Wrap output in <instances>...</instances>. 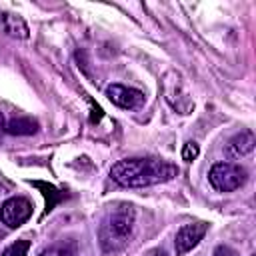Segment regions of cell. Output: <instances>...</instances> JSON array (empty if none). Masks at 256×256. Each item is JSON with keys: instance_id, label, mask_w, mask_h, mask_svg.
<instances>
[{"instance_id": "6da1fadb", "label": "cell", "mask_w": 256, "mask_h": 256, "mask_svg": "<svg viewBox=\"0 0 256 256\" xmlns=\"http://www.w3.org/2000/svg\"><path fill=\"white\" fill-rule=\"evenodd\" d=\"M178 168L158 158H126L110 168V178L126 188H144L172 180Z\"/></svg>"}, {"instance_id": "7a4b0ae2", "label": "cell", "mask_w": 256, "mask_h": 256, "mask_svg": "<svg viewBox=\"0 0 256 256\" xmlns=\"http://www.w3.org/2000/svg\"><path fill=\"white\" fill-rule=\"evenodd\" d=\"M134 220L136 214L130 204H118L104 216L98 230V238L106 254H114L128 244L134 230Z\"/></svg>"}, {"instance_id": "3957f363", "label": "cell", "mask_w": 256, "mask_h": 256, "mask_svg": "<svg viewBox=\"0 0 256 256\" xmlns=\"http://www.w3.org/2000/svg\"><path fill=\"white\" fill-rule=\"evenodd\" d=\"M208 180L218 192H234L244 186V182L248 180V172L236 162H216L208 172Z\"/></svg>"}, {"instance_id": "277c9868", "label": "cell", "mask_w": 256, "mask_h": 256, "mask_svg": "<svg viewBox=\"0 0 256 256\" xmlns=\"http://www.w3.org/2000/svg\"><path fill=\"white\" fill-rule=\"evenodd\" d=\"M32 202L24 196H12L0 206V220L8 228H18L22 226L30 216H32Z\"/></svg>"}, {"instance_id": "5b68a950", "label": "cell", "mask_w": 256, "mask_h": 256, "mask_svg": "<svg viewBox=\"0 0 256 256\" xmlns=\"http://www.w3.org/2000/svg\"><path fill=\"white\" fill-rule=\"evenodd\" d=\"M206 232H208V224L206 222H190V224L180 226V230L176 232V238H174L176 254L182 256V254L190 252L192 248H196Z\"/></svg>"}, {"instance_id": "8992f818", "label": "cell", "mask_w": 256, "mask_h": 256, "mask_svg": "<svg viewBox=\"0 0 256 256\" xmlns=\"http://www.w3.org/2000/svg\"><path fill=\"white\" fill-rule=\"evenodd\" d=\"M106 96L114 106L124 108V110H134L144 104V92H140L138 88L124 86V84H110L106 88Z\"/></svg>"}, {"instance_id": "52a82bcc", "label": "cell", "mask_w": 256, "mask_h": 256, "mask_svg": "<svg viewBox=\"0 0 256 256\" xmlns=\"http://www.w3.org/2000/svg\"><path fill=\"white\" fill-rule=\"evenodd\" d=\"M254 144H256L254 132L252 130H242L240 134H236L228 140V144L224 148V154L230 160H238V158H244L246 154H250L254 150Z\"/></svg>"}, {"instance_id": "ba28073f", "label": "cell", "mask_w": 256, "mask_h": 256, "mask_svg": "<svg viewBox=\"0 0 256 256\" xmlns=\"http://www.w3.org/2000/svg\"><path fill=\"white\" fill-rule=\"evenodd\" d=\"M0 30L8 36L20 38V40H26L30 36V30H28L26 22L18 14H12V12L2 10V8H0Z\"/></svg>"}, {"instance_id": "9c48e42d", "label": "cell", "mask_w": 256, "mask_h": 256, "mask_svg": "<svg viewBox=\"0 0 256 256\" xmlns=\"http://www.w3.org/2000/svg\"><path fill=\"white\" fill-rule=\"evenodd\" d=\"M38 130V122L32 118H14L6 124L8 134H18V136H28Z\"/></svg>"}, {"instance_id": "30bf717a", "label": "cell", "mask_w": 256, "mask_h": 256, "mask_svg": "<svg viewBox=\"0 0 256 256\" xmlns=\"http://www.w3.org/2000/svg\"><path fill=\"white\" fill-rule=\"evenodd\" d=\"M30 184L32 186H36V188H40L42 190V194H44V198H46V210H44V214H48L54 206H56V202H60L62 198H64V194L62 192H58L52 184H46V182H38V180H30Z\"/></svg>"}, {"instance_id": "8fae6325", "label": "cell", "mask_w": 256, "mask_h": 256, "mask_svg": "<svg viewBox=\"0 0 256 256\" xmlns=\"http://www.w3.org/2000/svg\"><path fill=\"white\" fill-rule=\"evenodd\" d=\"M38 256H74V242H56L48 248H44Z\"/></svg>"}, {"instance_id": "7c38bea8", "label": "cell", "mask_w": 256, "mask_h": 256, "mask_svg": "<svg viewBox=\"0 0 256 256\" xmlns=\"http://www.w3.org/2000/svg\"><path fill=\"white\" fill-rule=\"evenodd\" d=\"M28 248H30V242L28 240H16L0 256H28Z\"/></svg>"}, {"instance_id": "4fadbf2b", "label": "cell", "mask_w": 256, "mask_h": 256, "mask_svg": "<svg viewBox=\"0 0 256 256\" xmlns=\"http://www.w3.org/2000/svg\"><path fill=\"white\" fill-rule=\"evenodd\" d=\"M198 152H200V148H198L196 142H186V144L182 146V160H184V162H192V160L198 156Z\"/></svg>"}, {"instance_id": "5bb4252c", "label": "cell", "mask_w": 256, "mask_h": 256, "mask_svg": "<svg viewBox=\"0 0 256 256\" xmlns=\"http://www.w3.org/2000/svg\"><path fill=\"white\" fill-rule=\"evenodd\" d=\"M214 256H238V254L230 246H218L216 252H214Z\"/></svg>"}, {"instance_id": "9a60e30c", "label": "cell", "mask_w": 256, "mask_h": 256, "mask_svg": "<svg viewBox=\"0 0 256 256\" xmlns=\"http://www.w3.org/2000/svg\"><path fill=\"white\" fill-rule=\"evenodd\" d=\"M4 130H6V122H4V114L0 112V136H2Z\"/></svg>"}, {"instance_id": "2e32d148", "label": "cell", "mask_w": 256, "mask_h": 256, "mask_svg": "<svg viewBox=\"0 0 256 256\" xmlns=\"http://www.w3.org/2000/svg\"><path fill=\"white\" fill-rule=\"evenodd\" d=\"M250 256H254V254H250Z\"/></svg>"}]
</instances>
